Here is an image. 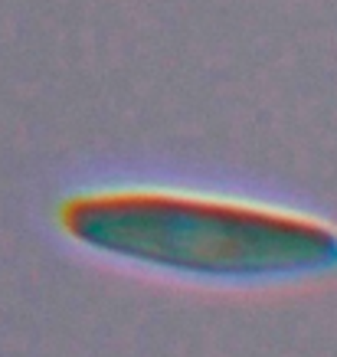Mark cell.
Instances as JSON below:
<instances>
[{
	"label": "cell",
	"mask_w": 337,
	"mask_h": 357,
	"mask_svg": "<svg viewBox=\"0 0 337 357\" xmlns=\"http://www.w3.org/2000/svg\"><path fill=\"white\" fill-rule=\"evenodd\" d=\"M59 223L82 246L200 279H298L337 269V233L288 210L180 190L72 197Z\"/></svg>",
	"instance_id": "1"
}]
</instances>
